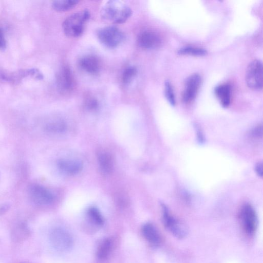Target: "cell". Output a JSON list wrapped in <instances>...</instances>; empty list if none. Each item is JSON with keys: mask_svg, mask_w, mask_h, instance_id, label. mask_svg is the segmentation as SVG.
Returning <instances> with one entry per match:
<instances>
[{"mask_svg": "<svg viewBox=\"0 0 263 263\" xmlns=\"http://www.w3.org/2000/svg\"><path fill=\"white\" fill-rule=\"evenodd\" d=\"M100 14L105 21L117 24L125 22L131 16L132 11L123 2L111 0L104 5Z\"/></svg>", "mask_w": 263, "mask_h": 263, "instance_id": "6da1fadb", "label": "cell"}, {"mask_svg": "<svg viewBox=\"0 0 263 263\" xmlns=\"http://www.w3.org/2000/svg\"><path fill=\"white\" fill-rule=\"evenodd\" d=\"M90 17L89 11L83 10L67 17L62 24L63 30L68 37H77L82 35L84 26Z\"/></svg>", "mask_w": 263, "mask_h": 263, "instance_id": "7a4b0ae2", "label": "cell"}, {"mask_svg": "<svg viewBox=\"0 0 263 263\" xmlns=\"http://www.w3.org/2000/svg\"><path fill=\"white\" fill-rule=\"evenodd\" d=\"M99 41L105 46L109 48L117 47L125 40L124 32L119 28L114 26H106L99 29L97 32Z\"/></svg>", "mask_w": 263, "mask_h": 263, "instance_id": "3957f363", "label": "cell"}, {"mask_svg": "<svg viewBox=\"0 0 263 263\" xmlns=\"http://www.w3.org/2000/svg\"><path fill=\"white\" fill-rule=\"evenodd\" d=\"M239 219L242 230L248 236H253L256 232L258 226V219L253 207L246 204L241 208Z\"/></svg>", "mask_w": 263, "mask_h": 263, "instance_id": "277c9868", "label": "cell"}, {"mask_svg": "<svg viewBox=\"0 0 263 263\" xmlns=\"http://www.w3.org/2000/svg\"><path fill=\"white\" fill-rule=\"evenodd\" d=\"M162 221L166 229L177 238H185L188 233L185 225L173 217L164 205H162Z\"/></svg>", "mask_w": 263, "mask_h": 263, "instance_id": "5b68a950", "label": "cell"}, {"mask_svg": "<svg viewBox=\"0 0 263 263\" xmlns=\"http://www.w3.org/2000/svg\"><path fill=\"white\" fill-rule=\"evenodd\" d=\"M247 85L254 90L261 89L262 87V65L261 62L255 60L248 66L246 73Z\"/></svg>", "mask_w": 263, "mask_h": 263, "instance_id": "8992f818", "label": "cell"}, {"mask_svg": "<svg viewBox=\"0 0 263 263\" xmlns=\"http://www.w3.org/2000/svg\"><path fill=\"white\" fill-rule=\"evenodd\" d=\"M28 192L31 200L37 205H48L54 199L53 194L48 189L38 184L30 185Z\"/></svg>", "mask_w": 263, "mask_h": 263, "instance_id": "52a82bcc", "label": "cell"}, {"mask_svg": "<svg viewBox=\"0 0 263 263\" xmlns=\"http://www.w3.org/2000/svg\"><path fill=\"white\" fill-rule=\"evenodd\" d=\"M51 242L59 251H67L72 246L73 240L70 234L62 228H55L50 235Z\"/></svg>", "mask_w": 263, "mask_h": 263, "instance_id": "ba28073f", "label": "cell"}, {"mask_svg": "<svg viewBox=\"0 0 263 263\" xmlns=\"http://www.w3.org/2000/svg\"><path fill=\"white\" fill-rule=\"evenodd\" d=\"M55 79L57 87L61 93H67L73 90L74 81L68 67H62L57 73Z\"/></svg>", "mask_w": 263, "mask_h": 263, "instance_id": "9c48e42d", "label": "cell"}, {"mask_svg": "<svg viewBox=\"0 0 263 263\" xmlns=\"http://www.w3.org/2000/svg\"><path fill=\"white\" fill-rule=\"evenodd\" d=\"M201 83V78L197 73L193 74L186 79L182 93V100L184 102H190L195 98Z\"/></svg>", "mask_w": 263, "mask_h": 263, "instance_id": "30bf717a", "label": "cell"}, {"mask_svg": "<svg viewBox=\"0 0 263 263\" xmlns=\"http://www.w3.org/2000/svg\"><path fill=\"white\" fill-rule=\"evenodd\" d=\"M137 43L143 49H152L160 46L161 39L159 35L155 32L147 30L139 34Z\"/></svg>", "mask_w": 263, "mask_h": 263, "instance_id": "8fae6325", "label": "cell"}, {"mask_svg": "<svg viewBox=\"0 0 263 263\" xmlns=\"http://www.w3.org/2000/svg\"><path fill=\"white\" fill-rule=\"evenodd\" d=\"M58 169L62 173L68 175L79 174L83 169L82 162L78 160L60 159L57 162Z\"/></svg>", "mask_w": 263, "mask_h": 263, "instance_id": "7c38bea8", "label": "cell"}, {"mask_svg": "<svg viewBox=\"0 0 263 263\" xmlns=\"http://www.w3.org/2000/svg\"><path fill=\"white\" fill-rule=\"evenodd\" d=\"M142 232L145 239L152 246L157 247L162 243V236L158 230L153 223L147 222L143 224Z\"/></svg>", "mask_w": 263, "mask_h": 263, "instance_id": "4fadbf2b", "label": "cell"}, {"mask_svg": "<svg viewBox=\"0 0 263 263\" xmlns=\"http://www.w3.org/2000/svg\"><path fill=\"white\" fill-rule=\"evenodd\" d=\"M80 68L90 74H97L100 70V64L98 59L92 55H86L81 57L78 62Z\"/></svg>", "mask_w": 263, "mask_h": 263, "instance_id": "5bb4252c", "label": "cell"}, {"mask_svg": "<svg viewBox=\"0 0 263 263\" xmlns=\"http://www.w3.org/2000/svg\"><path fill=\"white\" fill-rule=\"evenodd\" d=\"M214 93L221 105L227 107L229 106L231 99V87L228 84H222L215 88Z\"/></svg>", "mask_w": 263, "mask_h": 263, "instance_id": "9a60e30c", "label": "cell"}, {"mask_svg": "<svg viewBox=\"0 0 263 263\" xmlns=\"http://www.w3.org/2000/svg\"><path fill=\"white\" fill-rule=\"evenodd\" d=\"M98 161L102 171L106 174H110L114 168V160L110 153L101 151L98 154Z\"/></svg>", "mask_w": 263, "mask_h": 263, "instance_id": "2e32d148", "label": "cell"}, {"mask_svg": "<svg viewBox=\"0 0 263 263\" xmlns=\"http://www.w3.org/2000/svg\"><path fill=\"white\" fill-rule=\"evenodd\" d=\"M112 247V242L109 238L103 239L98 246L97 255L101 259L106 258L110 254Z\"/></svg>", "mask_w": 263, "mask_h": 263, "instance_id": "e0dca14e", "label": "cell"}, {"mask_svg": "<svg viewBox=\"0 0 263 263\" xmlns=\"http://www.w3.org/2000/svg\"><path fill=\"white\" fill-rule=\"evenodd\" d=\"M79 1L77 0H58L52 3V7L57 11H66L75 7Z\"/></svg>", "mask_w": 263, "mask_h": 263, "instance_id": "ac0fdd59", "label": "cell"}, {"mask_svg": "<svg viewBox=\"0 0 263 263\" xmlns=\"http://www.w3.org/2000/svg\"><path fill=\"white\" fill-rule=\"evenodd\" d=\"M67 128L65 123L61 120L50 122L45 126V130L49 133L59 134L64 132Z\"/></svg>", "mask_w": 263, "mask_h": 263, "instance_id": "d6986e66", "label": "cell"}, {"mask_svg": "<svg viewBox=\"0 0 263 263\" xmlns=\"http://www.w3.org/2000/svg\"><path fill=\"white\" fill-rule=\"evenodd\" d=\"M87 215L90 220L93 224L98 226L103 225V217L97 208L93 206L90 207L87 210Z\"/></svg>", "mask_w": 263, "mask_h": 263, "instance_id": "ffe728a7", "label": "cell"}, {"mask_svg": "<svg viewBox=\"0 0 263 263\" xmlns=\"http://www.w3.org/2000/svg\"><path fill=\"white\" fill-rule=\"evenodd\" d=\"M177 52L179 54L191 55L195 56H203L207 53L206 50L203 48L192 46H187L181 48Z\"/></svg>", "mask_w": 263, "mask_h": 263, "instance_id": "44dd1931", "label": "cell"}, {"mask_svg": "<svg viewBox=\"0 0 263 263\" xmlns=\"http://www.w3.org/2000/svg\"><path fill=\"white\" fill-rule=\"evenodd\" d=\"M137 73V69L134 66H128L126 68L122 74V81L125 84H129L135 78Z\"/></svg>", "mask_w": 263, "mask_h": 263, "instance_id": "7402d4cb", "label": "cell"}, {"mask_svg": "<svg viewBox=\"0 0 263 263\" xmlns=\"http://www.w3.org/2000/svg\"><path fill=\"white\" fill-rule=\"evenodd\" d=\"M164 93L167 101L172 105L175 104V98L173 88L171 83L166 81L164 84Z\"/></svg>", "mask_w": 263, "mask_h": 263, "instance_id": "603a6c76", "label": "cell"}, {"mask_svg": "<svg viewBox=\"0 0 263 263\" xmlns=\"http://www.w3.org/2000/svg\"><path fill=\"white\" fill-rule=\"evenodd\" d=\"M84 105L88 110L91 111L97 110L99 106L98 100L93 97H89L87 98L85 101Z\"/></svg>", "mask_w": 263, "mask_h": 263, "instance_id": "cb8c5ba5", "label": "cell"}, {"mask_svg": "<svg viewBox=\"0 0 263 263\" xmlns=\"http://www.w3.org/2000/svg\"><path fill=\"white\" fill-rule=\"evenodd\" d=\"M6 45V42L2 29L0 28V49H4Z\"/></svg>", "mask_w": 263, "mask_h": 263, "instance_id": "d4e9b609", "label": "cell"}, {"mask_svg": "<svg viewBox=\"0 0 263 263\" xmlns=\"http://www.w3.org/2000/svg\"><path fill=\"white\" fill-rule=\"evenodd\" d=\"M256 172L259 176H261L262 174V164L261 163H258L255 167Z\"/></svg>", "mask_w": 263, "mask_h": 263, "instance_id": "484cf974", "label": "cell"}, {"mask_svg": "<svg viewBox=\"0 0 263 263\" xmlns=\"http://www.w3.org/2000/svg\"><path fill=\"white\" fill-rule=\"evenodd\" d=\"M9 209V205L7 204H4L0 206V214L6 212Z\"/></svg>", "mask_w": 263, "mask_h": 263, "instance_id": "4316f807", "label": "cell"}]
</instances>
